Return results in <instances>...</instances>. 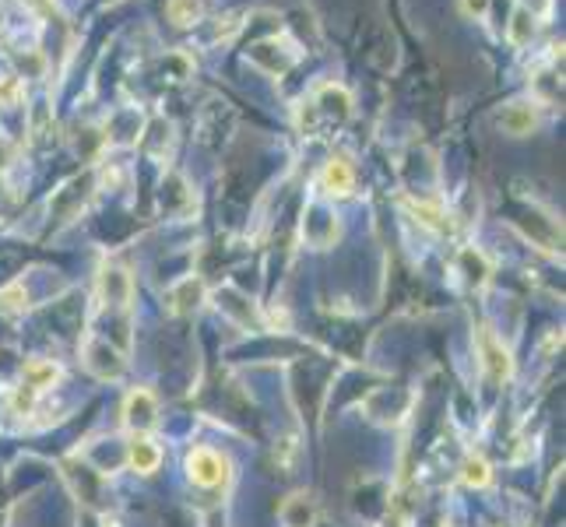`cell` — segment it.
Returning <instances> with one entry per match:
<instances>
[{
  "mask_svg": "<svg viewBox=\"0 0 566 527\" xmlns=\"http://www.w3.org/2000/svg\"><path fill=\"white\" fill-rule=\"evenodd\" d=\"M187 474L194 485H201V489H218V485H225L229 482V461L215 453V450H190L187 457Z\"/></svg>",
  "mask_w": 566,
  "mask_h": 527,
  "instance_id": "cell-1",
  "label": "cell"
},
{
  "mask_svg": "<svg viewBox=\"0 0 566 527\" xmlns=\"http://www.w3.org/2000/svg\"><path fill=\"white\" fill-rule=\"evenodd\" d=\"M479 359H482L485 373H489V380H496V383H503V380H511L513 376V359L511 352L503 348V342L489 331V327H482L479 331Z\"/></svg>",
  "mask_w": 566,
  "mask_h": 527,
  "instance_id": "cell-2",
  "label": "cell"
},
{
  "mask_svg": "<svg viewBox=\"0 0 566 527\" xmlns=\"http://www.w3.org/2000/svg\"><path fill=\"white\" fill-rule=\"evenodd\" d=\"M352 180H355V176H352V165L345 158H331V162L323 165V176H321L323 190H331V194H349Z\"/></svg>",
  "mask_w": 566,
  "mask_h": 527,
  "instance_id": "cell-3",
  "label": "cell"
},
{
  "mask_svg": "<svg viewBox=\"0 0 566 527\" xmlns=\"http://www.w3.org/2000/svg\"><path fill=\"white\" fill-rule=\"evenodd\" d=\"M159 461H162L159 447L148 436H134V443H131V468L141 474H152L159 468Z\"/></svg>",
  "mask_w": 566,
  "mask_h": 527,
  "instance_id": "cell-4",
  "label": "cell"
},
{
  "mask_svg": "<svg viewBox=\"0 0 566 527\" xmlns=\"http://www.w3.org/2000/svg\"><path fill=\"white\" fill-rule=\"evenodd\" d=\"M165 15H169L173 25L187 28V25H194V22H201L204 0H169V4H165Z\"/></svg>",
  "mask_w": 566,
  "mask_h": 527,
  "instance_id": "cell-5",
  "label": "cell"
},
{
  "mask_svg": "<svg viewBox=\"0 0 566 527\" xmlns=\"http://www.w3.org/2000/svg\"><path fill=\"white\" fill-rule=\"evenodd\" d=\"M56 380H60V369H56L54 363H43V359H35V363H28V366H25L28 391H46V387H54Z\"/></svg>",
  "mask_w": 566,
  "mask_h": 527,
  "instance_id": "cell-6",
  "label": "cell"
},
{
  "mask_svg": "<svg viewBox=\"0 0 566 527\" xmlns=\"http://www.w3.org/2000/svg\"><path fill=\"white\" fill-rule=\"evenodd\" d=\"M461 478H464V485H472V489H485L489 478H492V472H489V464H485L482 457H468Z\"/></svg>",
  "mask_w": 566,
  "mask_h": 527,
  "instance_id": "cell-7",
  "label": "cell"
},
{
  "mask_svg": "<svg viewBox=\"0 0 566 527\" xmlns=\"http://www.w3.org/2000/svg\"><path fill=\"white\" fill-rule=\"evenodd\" d=\"M503 127L511 134H528L535 127V116H531V113H507V116H503Z\"/></svg>",
  "mask_w": 566,
  "mask_h": 527,
  "instance_id": "cell-8",
  "label": "cell"
},
{
  "mask_svg": "<svg viewBox=\"0 0 566 527\" xmlns=\"http://www.w3.org/2000/svg\"><path fill=\"white\" fill-rule=\"evenodd\" d=\"M18 95V81H7V85H0V103H7V99H15Z\"/></svg>",
  "mask_w": 566,
  "mask_h": 527,
  "instance_id": "cell-9",
  "label": "cell"
}]
</instances>
